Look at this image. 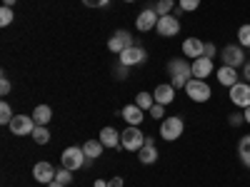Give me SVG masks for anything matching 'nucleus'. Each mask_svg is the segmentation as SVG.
<instances>
[{"instance_id": "8", "label": "nucleus", "mask_w": 250, "mask_h": 187, "mask_svg": "<svg viewBox=\"0 0 250 187\" xmlns=\"http://www.w3.org/2000/svg\"><path fill=\"white\" fill-rule=\"evenodd\" d=\"M8 128H10V132H13L15 137L33 135V130H35V120H33V115H15Z\"/></svg>"}, {"instance_id": "31", "label": "nucleus", "mask_w": 250, "mask_h": 187, "mask_svg": "<svg viewBox=\"0 0 250 187\" xmlns=\"http://www.w3.org/2000/svg\"><path fill=\"white\" fill-rule=\"evenodd\" d=\"M148 115L153 120H165V105H160V102H155V105L148 110Z\"/></svg>"}, {"instance_id": "21", "label": "nucleus", "mask_w": 250, "mask_h": 187, "mask_svg": "<svg viewBox=\"0 0 250 187\" xmlns=\"http://www.w3.org/2000/svg\"><path fill=\"white\" fill-rule=\"evenodd\" d=\"M103 148H105V145H103L100 140H88L85 145H83V152H85L88 160H98L103 155Z\"/></svg>"}, {"instance_id": "25", "label": "nucleus", "mask_w": 250, "mask_h": 187, "mask_svg": "<svg viewBox=\"0 0 250 187\" xmlns=\"http://www.w3.org/2000/svg\"><path fill=\"white\" fill-rule=\"evenodd\" d=\"M135 105H138L140 110H150V108L155 105V97H153L150 93H138V97H135Z\"/></svg>"}, {"instance_id": "19", "label": "nucleus", "mask_w": 250, "mask_h": 187, "mask_svg": "<svg viewBox=\"0 0 250 187\" xmlns=\"http://www.w3.org/2000/svg\"><path fill=\"white\" fill-rule=\"evenodd\" d=\"M143 112H145V110H140L135 102H133V105H125L120 115H123V120L128 122V125H135V128H140V122H143V117H145Z\"/></svg>"}, {"instance_id": "11", "label": "nucleus", "mask_w": 250, "mask_h": 187, "mask_svg": "<svg viewBox=\"0 0 250 187\" xmlns=\"http://www.w3.org/2000/svg\"><path fill=\"white\" fill-rule=\"evenodd\" d=\"M145 57H148V53H145L140 45H133V48L123 50V53L118 55V60L123 62V65H128V68H133V65H143Z\"/></svg>"}, {"instance_id": "39", "label": "nucleus", "mask_w": 250, "mask_h": 187, "mask_svg": "<svg viewBox=\"0 0 250 187\" xmlns=\"http://www.w3.org/2000/svg\"><path fill=\"white\" fill-rule=\"evenodd\" d=\"M108 187H123V177H113V180H108Z\"/></svg>"}, {"instance_id": "33", "label": "nucleus", "mask_w": 250, "mask_h": 187, "mask_svg": "<svg viewBox=\"0 0 250 187\" xmlns=\"http://www.w3.org/2000/svg\"><path fill=\"white\" fill-rule=\"evenodd\" d=\"M113 75H115V80H125L128 77V65H123V62L118 60V65L113 68Z\"/></svg>"}, {"instance_id": "35", "label": "nucleus", "mask_w": 250, "mask_h": 187, "mask_svg": "<svg viewBox=\"0 0 250 187\" xmlns=\"http://www.w3.org/2000/svg\"><path fill=\"white\" fill-rule=\"evenodd\" d=\"M0 95H3V97L10 95V80H8L5 75H3V80H0Z\"/></svg>"}, {"instance_id": "3", "label": "nucleus", "mask_w": 250, "mask_h": 187, "mask_svg": "<svg viewBox=\"0 0 250 187\" xmlns=\"http://www.w3.org/2000/svg\"><path fill=\"white\" fill-rule=\"evenodd\" d=\"M183 130H185V122L178 115H170V117H165L160 122V135H163V140H168V142L178 140L183 135Z\"/></svg>"}, {"instance_id": "12", "label": "nucleus", "mask_w": 250, "mask_h": 187, "mask_svg": "<svg viewBox=\"0 0 250 187\" xmlns=\"http://www.w3.org/2000/svg\"><path fill=\"white\" fill-rule=\"evenodd\" d=\"M183 55L188 57V60H198V57H203L205 55V43L200 37H185L183 40Z\"/></svg>"}, {"instance_id": "15", "label": "nucleus", "mask_w": 250, "mask_h": 187, "mask_svg": "<svg viewBox=\"0 0 250 187\" xmlns=\"http://www.w3.org/2000/svg\"><path fill=\"white\" fill-rule=\"evenodd\" d=\"M138 160L143 165H153L158 160V148H155V140L153 137H145V145L138 150Z\"/></svg>"}, {"instance_id": "23", "label": "nucleus", "mask_w": 250, "mask_h": 187, "mask_svg": "<svg viewBox=\"0 0 250 187\" xmlns=\"http://www.w3.org/2000/svg\"><path fill=\"white\" fill-rule=\"evenodd\" d=\"M238 155L243 160L245 168H250V135H243L240 142H238Z\"/></svg>"}, {"instance_id": "32", "label": "nucleus", "mask_w": 250, "mask_h": 187, "mask_svg": "<svg viewBox=\"0 0 250 187\" xmlns=\"http://www.w3.org/2000/svg\"><path fill=\"white\" fill-rule=\"evenodd\" d=\"M185 13H193V10H198L200 8V0H180V3H178Z\"/></svg>"}, {"instance_id": "40", "label": "nucleus", "mask_w": 250, "mask_h": 187, "mask_svg": "<svg viewBox=\"0 0 250 187\" xmlns=\"http://www.w3.org/2000/svg\"><path fill=\"white\" fill-rule=\"evenodd\" d=\"M183 13H185V10H183V8H180V5H178V8H175V13H170V15H175V18H180V15H183Z\"/></svg>"}, {"instance_id": "30", "label": "nucleus", "mask_w": 250, "mask_h": 187, "mask_svg": "<svg viewBox=\"0 0 250 187\" xmlns=\"http://www.w3.org/2000/svg\"><path fill=\"white\" fill-rule=\"evenodd\" d=\"M13 8H8V5H3V8H0V25H3V28H8L10 23H13Z\"/></svg>"}, {"instance_id": "38", "label": "nucleus", "mask_w": 250, "mask_h": 187, "mask_svg": "<svg viewBox=\"0 0 250 187\" xmlns=\"http://www.w3.org/2000/svg\"><path fill=\"white\" fill-rule=\"evenodd\" d=\"M240 77H245V82H250V60L243 65V75H240Z\"/></svg>"}, {"instance_id": "13", "label": "nucleus", "mask_w": 250, "mask_h": 187, "mask_svg": "<svg viewBox=\"0 0 250 187\" xmlns=\"http://www.w3.org/2000/svg\"><path fill=\"white\" fill-rule=\"evenodd\" d=\"M158 20H160V15L155 13V8H145V10L135 18V28H138L140 33H148V30H153V28L158 25Z\"/></svg>"}, {"instance_id": "7", "label": "nucleus", "mask_w": 250, "mask_h": 187, "mask_svg": "<svg viewBox=\"0 0 250 187\" xmlns=\"http://www.w3.org/2000/svg\"><path fill=\"white\" fill-rule=\"evenodd\" d=\"M220 60H223V65H230V68H243L248 62L240 45H225L220 53Z\"/></svg>"}, {"instance_id": "1", "label": "nucleus", "mask_w": 250, "mask_h": 187, "mask_svg": "<svg viewBox=\"0 0 250 187\" xmlns=\"http://www.w3.org/2000/svg\"><path fill=\"white\" fill-rule=\"evenodd\" d=\"M168 75L170 85L175 90H185V85L193 80V62H188V57H175L168 62Z\"/></svg>"}, {"instance_id": "41", "label": "nucleus", "mask_w": 250, "mask_h": 187, "mask_svg": "<svg viewBox=\"0 0 250 187\" xmlns=\"http://www.w3.org/2000/svg\"><path fill=\"white\" fill-rule=\"evenodd\" d=\"M243 115H245V122H248V125H250V105H248V108H245V112H243Z\"/></svg>"}, {"instance_id": "9", "label": "nucleus", "mask_w": 250, "mask_h": 187, "mask_svg": "<svg viewBox=\"0 0 250 187\" xmlns=\"http://www.w3.org/2000/svg\"><path fill=\"white\" fill-rule=\"evenodd\" d=\"M228 95H230V102H233L235 108H243L245 110L250 105V82H235Z\"/></svg>"}, {"instance_id": "24", "label": "nucleus", "mask_w": 250, "mask_h": 187, "mask_svg": "<svg viewBox=\"0 0 250 187\" xmlns=\"http://www.w3.org/2000/svg\"><path fill=\"white\" fill-rule=\"evenodd\" d=\"M33 140L38 145H48L50 142V130L45 128V125H35V130H33Z\"/></svg>"}, {"instance_id": "10", "label": "nucleus", "mask_w": 250, "mask_h": 187, "mask_svg": "<svg viewBox=\"0 0 250 187\" xmlns=\"http://www.w3.org/2000/svg\"><path fill=\"white\" fill-rule=\"evenodd\" d=\"M155 30H158L160 37H175L180 33V20L175 15H160Z\"/></svg>"}, {"instance_id": "5", "label": "nucleus", "mask_w": 250, "mask_h": 187, "mask_svg": "<svg viewBox=\"0 0 250 187\" xmlns=\"http://www.w3.org/2000/svg\"><path fill=\"white\" fill-rule=\"evenodd\" d=\"M133 45H138V40H135L128 30H115V33L110 35V40H108V50L115 53V55H120L123 50H128V48H133Z\"/></svg>"}, {"instance_id": "17", "label": "nucleus", "mask_w": 250, "mask_h": 187, "mask_svg": "<svg viewBox=\"0 0 250 187\" xmlns=\"http://www.w3.org/2000/svg\"><path fill=\"white\" fill-rule=\"evenodd\" d=\"M215 75H218V82H220V85H225V88H233L235 82H240L238 68H230V65H223Z\"/></svg>"}, {"instance_id": "44", "label": "nucleus", "mask_w": 250, "mask_h": 187, "mask_svg": "<svg viewBox=\"0 0 250 187\" xmlns=\"http://www.w3.org/2000/svg\"><path fill=\"white\" fill-rule=\"evenodd\" d=\"M48 187H65V185H60V182H55V180H53V182H50Z\"/></svg>"}, {"instance_id": "43", "label": "nucleus", "mask_w": 250, "mask_h": 187, "mask_svg": "<svg viewBox=\"0 0 250 187\" xmlns=\"http://www.w3.org/2000/svg\"><path fill=\"white\" fill-rule=\"evenodd\" d=\"M15 3H18V0H3V5H8V8H13Z\"/></svg>"}, {"instance_id": "28", "label": "nucleus", "mask_w": 250, "mask_h": 187, "mask_svg": "<svg viewBox=\"0 0 250 187\" xmlns=\"http://www.w3.org/2000/svg\"><path fill=\"white\" fill-rule=\"evenodd\" d=\"M13 110H10V105L8 102H0V125H10L13 122Z\"/></svg>"}, {"instance_id": "2", "label": "nucleus", "mask_w": 250, "mask_h": 187, "mask_svg": "<svg viewBox=\"0 0 250 187\" xmlns=\"http://www.w3.org/2000/svg\"><path fill=\"white\" fill-rule=\"evenodd\" d=\"M145 137L148 135H143L140 128H135V125H128L123 132H120V145L125 150H130V152H138L143 145H145Z\"/></svg>"}, {"instance_id": "37", "label": "nucleus", "mask_w": 250, "mask_h": 187, "mask_svg": "<svg viewBox=\"0 0 250 187\" xmlns=\"http://www.w3.org/2000/svg\"><path fill=\"white\" fill-rule=\"evenodd\" d=\"M83 5H88V8H103V5H105V0H83Z\"/></svg>"}, {"instance_id": "45", "label": "nucleus", "mask_w": 250, "mask_h": 187, "mask_svg": "<svg viewBox=\"0 0 250 187\" xmlns=\"http://www.w3.org/2000/svg\"><path fill=\"white\" fill-rule=\"evenodd\" d=\"M125 3H135V0H125Z\"/></svg>"}, {"instance_id": "20", "label": "nucleus", "mask_w": 250, "mask_h": 187, "mask_svg": "<svg viewBox=\"0 0 250 187\" xmlns=\"http://www.w3.org/2000/svg\"><path fill=\"white\" fill-rule=\"evenodd\" d=\"M105 148H113V150H118V145H120V132L115 130V128H103L100 130V137H98Z\"/></svg>"}, {"instance_id": "16", "label": "nucleus", "mask_w": 250, "mask_h": 187, "mask_svg": "<svg viewBox=\"0 0 250 187\" xmlns=\"http://www.w3.org/2000/svg\"><path fill=\"white\" fill-rule=\"evenodd\" d=\"M208 75H213V60L210 57H198V60H193V77H198V80H205Z\"/></svg>"}, {"instance_id": "14", "label": "nucleus", "mask_w": 250, "mask_h": 187, "mask_svg": "<svg viewBox=\"0 0 250 187\" xmlns=\"http://www.w3.org/2000/svg\"><path fill=\"white\" fill-rule=\"evenodd\" d=\"M55 168L50 162H35V168H33V177H35V182H43V185H50L53 180H55Z\"/></svg>"}, {"instance_id": "36", "label": "nucleus", "mask_w": 250, "mask_h": 187, "mask_svg": "<svg viewBox=\"0 0 250 187\" xmlns=\"http://www.w3.org/2000/svg\"><path fill=\"white\" fill-rule=\"evenodd\" d=\"M218 55V50H215V43H205V57H215Z\"/></svg>"}, {"instance_id": "18", "label": "nucleus", "mask_w": 250, "mask_h": 187, "mask_svg": "<svg viewBox=\"0 0 250 187\" xmlns=\"http://www.w3.org/2000/svg\"><path fill=\"white\" fill-rule=\"evenodd\" d=\"M153 97H155V102H160V105H170V102L175 100V88L170 85V82H163V85L155 88Z\"/></svg>"}, {"instance_id": "34", "label": "nucleus", "mask_w": 250, "mask_h": 187, "mask_svg": "<svg viewBox=\"0 0 250 187\" xmlns=\"http://www.w3.org/2000/svg\"><path fill=\"white\" fill-rule=\"evenodd\" d=\"M243 122H245V115H243V112L228 115V125H230V128H238V125H243Z\"/></svg>"}, {"instance_id": "26", "label": "nucleus", "mask_w": 250, "mask_h": 187, "mask_svg": "<svg viewBox=\"0 0 250 187\" xmlns=\"http://www.w3.org/2000/svg\"><path fill=\"white\" fill-rule=\"evenodd\" d=\"M173 8H175V0H158L155 3V13L158 15H170Z\"/></svg>"}, {"instance_id": "46", "label": "nucleus", "mask_w": 250, "mask_h": 187, "mask_svg": "<svg viewBox=\"0 0 250 187\" xmlns=\"http://www.w3.org/2000/svg\"><path fill=\"white\" fill-rule=\"evenodd\" d=\"M105 3H108V0H105Z\"/></svg>"}, {"instance_id": "4", "label": "nucleus", "mask_w": 250, "mask_h": 187, "mask_svg": "<svg viewBox=\"0 0 250 187\" xmlns=\"http://www.w3.org/2000/svg\"><path fill=\"white\" fill-rule=\"evenodd\" d=\"M85 152H83V148H65L60 155V165L62 168H68V170H80V168H85Z\"/></svg>"}, {"instance_id": "27", "label": "nucleus", "mask_w": 250, "mask_h": 187, "mask_svg": "<svg viewBox=\"0 0 250 187\" xmlns=\"http://www.w3.org/2000/svg\"><path fill=\"white\" fill-rule=\"evenodd\" d=\"M238 43L240 48H250V23L238 28Z\"/></svg>"}, {"instance_id": "6", "label": "nucleus", "mask_w": 250, "mask_h": 187, "mask_svg": "<svg viewBox=\"0 0 250 187\" xmlns=\"http://www.w3.org/2000/svg\"><path fill=\"white\" fill-rule=\"evenodd\" d=\"M185 93H188V97H190L193 102H208V100H210V95H213L210 85H208L205 80H198V77H193L190 82H188Z\"/></svg>"}, {"instance_id": "42", "label": "nucleus", "mask_w": 250, "mask_h": 187, "mask_svg": "<svg viewBox=\"0 0 250 187\" xmlns=\"http://www.w3.org/2000/svg\"><path fill=\"white\" fill-rule=\"evenodd\" d=\"M95 187H108V182L105 180H95Z\"/></svg>"}, {"instance_id": "22", "label": "nucleus", "mask_w": 250, "mask_h": 187, "mask_svg": "<svg viewBox=\"0 0 250 187\" xmlns=\"http://www.w3.org/2000/svg\"><path fill=\"white\" fill-rule=\"evenodd\" d=\"M33 120H35V125H48L53 120V110L48 105H38L33 112Z\"/></svg>"}, {"instance_id": "29", "label": "nucleus", "mask_w": 250, "mask_h": 187, "mask_svg": "<svg viewBox=\"0 0 250 187\" xmlns=\"http://www.w3.org/2000/svg\"><path fill=\"white\" fill-rule=\"evenodd\" d=\"M55 182H60V185H70V182H73V170L60 168V170L55 172Z\"/></svg>"}]
</instances>
